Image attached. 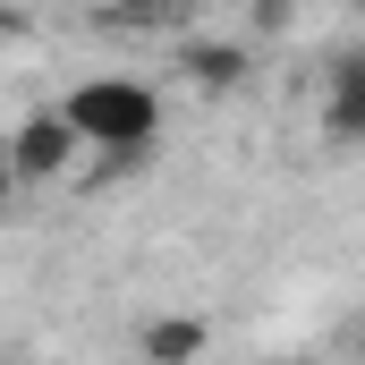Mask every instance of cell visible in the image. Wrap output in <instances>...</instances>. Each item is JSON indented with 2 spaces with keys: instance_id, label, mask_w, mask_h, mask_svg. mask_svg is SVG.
Listing matches in <instances>:
<instances>
[{
  "instance_id": "1",
  "label": "cell",
  "mask_w": 365,
  "mask_h": 365,
  "mask_svg": "<svg viewBox=\"0 0 365 365\" xmlns=\"http://www.w3.org/2000/svg\"><path fill=\"white\" fill-rule=\"evenodd\" d=\"M68 119V136L93 153V179H119V170H145L162 153V93L145 77H86L68 102H51Z\"/></svg>"
},
{
  "instance_id": "2",
  "label": "cell",
  "mask_w": 365,
  "mask_h": 365,
  "mask_svg": "<svg viewBox=\"0 0 365 365\" xmlns=\"http://www.w3.org/2000/svg\"><path fill=\"white\" fill-rule=\"evenodd\" d=\"M0 162H9V179H17V187H60V179H77L86 145L68 136V119H60V110H26V119L9 128Z\"/></svg>"
},
{
  "instance_id": "3",
  "label": "cell",
  "mask_w": 365,
  "mask_h": 365,
  "mask_svg": "<svg viewBox=\"0 0 365 365\" xmlns=\"http://www.w3.org/2000/svg\"><path fill=\"white\" fill-rule=\"evenodd\" d=\"M323 136L331 145H357L365 136V60H331V77H323Z\"/></svg>"
},
{
  "instance_id": "4",
  "label": "cell",
  "mask_w": 365,
  "mask_h": 365,
  "mask_svg": "<svg viewBox=\"0 0 365 365\" xmlns=\"http://www.w3.org/2000/svg\"><path fill=\"white\" fill-rule=\"evenodd\" d=\"M179 68H187V86H204V93H238L247 86V43H221V34H195V43H179Z\"/></svg>"
},
{
  "instance_id": "5",
  "label": "cell",
  "mask_w": 365,
  "mask_h": 365,
  "mask_svg": "<svg viewBox=\"0 0 365 365\" xmlns=\"http://www.w3.org/2000/svg\"><path fill=\"white\" fill-rule=\"evenodd\" d=\"M204 340H212V331H204L195 314H153V323H145V365H195Z\"/></svg>"
},
{
  "instance_id": "6",
  "label": "cell",
  "mask_w": 365,
  "mask_h": 365,
  "mask_svg": "<svg viewBox=\"0 0 365 365\" xmlns=\"http://www.w3.org/2000/svg\"><path fill=\"white\" fill-rule=\"evenodd\" d=\"M9 204H17V179H9V162H0V212H9Z\"/></svg>"
},
{
  "instance_id": "7",
  "label": "cell",
  "mask_w": 365,
  "mask_h": 365,
  "mask_svg": "<svg viewBox=\"0 0 365 365\" xmlns=\"http://www.w3.org/2000/svg\"><path fill=\"white\" fill-rule=\"evenodd\" d=\"M280 365H314V357H280Z\"/></svg>"
}]
</instances>
